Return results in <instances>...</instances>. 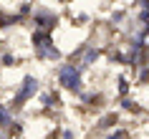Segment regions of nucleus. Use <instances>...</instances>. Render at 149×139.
<instances>
[{
    "label": "nucleus",
    "instance_id": "1",
    "mask_svg": "<svg viewBox=\"0 0 149 139\" xmlns=\"http://www.w3.org/2000/svg\"><path fill=\"white\" fill-rule=\"evenodd\" d=\"M40 91H43V81H40L36 73H31V71H28V73H23V76H20V81H18V86H15L13 99H10V104H8L10 111L18 116L25 106H28V101H33Z\"/></svg>",
    "mask_w": 149,
    "mask_h": 139
},
{
    "label": "nucleus",
    "instance_id": "2",
    "mask_svg": "<svg viewBox=\"0 0 149 139\" xmlns=\"http://www.w3.org/2000/svg\"><path fill=\"white\" fill-rule=\"evenodd\" d=\"M56 86L61 91H68L71 96H79L84 89H86V81H84V71L76 66L73 61H61L53 71Z\"/></svg>",
    "mask_w": 149,
    "mask_h": 139
},
{
    "label": "nucleus",
    "instance_id": "3",
    "mask_svg": "<svg viewBox=\"0 0 149 139\" xmlns=\"http://www.w3.org/2000/svg\"><path fill=\"white\" fill-rule=\"evenodd\" d=\"M31 48L38 63H61L63 61V51L58 48L53 33H43V31H31Z\"/></svg>",
    "mask_w": 149,
    "mask_h": 139
},
{
    "label": "nucleus",
    "instance_id": "4",
    "mask_svg": "<svg viewBox=\"0 0 149 139\" xmlns=\"http://www.w3.org/2000/svg\"><path fill=\"white\" fill-rule=\"evenodd\" d=\"M104 53H106V48H104L101 43H96V41H84V43H79V48L71 53V61L86 73L88 68H94L96 63L104 58Z\"/></svg>",
    "mask_w": 149,
    "mask_h": 139
},
{
    "label": "nucleus",
    "instance_id": "5",
    "mask_svg": "<svg viewBox=\"0 0 149 139\" xmlns=\"http://www.w3.org/2000/svg\"><path fill=\"white\" fill-rule=\"evenodd\" d=\"M25 23H31L33 31L53 33L56 28H58V23H61V15H58V10H53V8H48V5H43V3H38Z\"/></svg>",
    "mask_w": 149,
    "mask_h": 139
},
{
    "label": "nucleus",
    "instance_id": "6",
    "mask_svg": "<svg viewBox=\"0 0 149 139\" xmlns=\"http://www.w3.org/2000/svg\"><path fill=\"white\" fill-rule=\"evenodd\" d=\"M38 101L40 111L46 114V111H56V109H61V91L58 89H43V91L36 96Z\"/></svg>",
    "mask_w": 149,
    "mask_h": 139
},
{
    "label": "nucleus",
    "instance_id": "7",
    "mask_svg": "<svg viewBox=\"0 0 149 139\" xmlns=\"http://www.w3.org/2000/svg\"><path fill=\"white\" fill-rule=\"evenodd\" d=\"M114 126H119V114L116 111H106L104 116L96 119V126H94V134L96 137H104L106 131H111Z\"/></svg>",
    "mask_w": 149,
    "mask_h": 139
},
{
    "label": "nucleus",
    "instance_id": "8",
    "mask_svg": "<svg viewBox=\"0 0 149 139\" xmlns=\"http://www.w3.org/2000/svg\"><path fill=\"white\" fill-rule=\"evenodd\" d=\"M119 111H126V114H141V111H144V104H139L134 96H121V99H119Z\"/></svg>",
    "mask_w": 149,
    "mask_h": 139
},
{
    "label": "nucleus",
    "instance_id": "9",
    "mask_svg": "<svg viewBox=\"0 0 149 139\" xmlns=\"http://www.w3.org/2000/svg\"><path fill=\"white\" fill-rule=\"evenodd\" d=\"M18 63H20L18 53H13L10 48H5V51H0V68H15Z\"/></svg>",
    "mask_w": 149,
    "mask_h": 139
},
{
    "label": "nucleus",
    "instance_id": "10",
    "mask_svg": "<svg viewBox=\"0 0 149 139\" xmlns=\"http://www.w3.org/2000/svg\"><path fill=\"white\" fill-rule=\"evenodd\" d=\"M116 96L119 99H121V96H132V81H129V76H124V73L116 76Z\"/></svg>",
    "mask_w": 149,
    "mask_h": 139
},
{
    "label": "nucleus",
    "instance_id": "11",
    "mask_svg": "<svg viewBox=\"0 0 149 139\" xmlns=\"http://www.w3.org/2000/svg\"><path fill=\"white\" fill-rule=\"evenodd\" d=\"M126 20H129V10H126V8H116L109 15V25H111V28H119V25L126 23Z\"/></svg>",
    "mask_w": 149,
    "mask_h": 139
},
{
    "label": "nucleus",
    "instance_id": "12",
    "mask_svg": "<svg viewBox=\"0 0 149 139\" xmlns=\"http://www.w3.org/2000/svg\"><path fill=\"white\" fill-rule=\"evenodd\" d=\"M129 137H132V134H129V129H126V126H114V129L106 131L101 139H129Z\"/></svg>",
    "mask_w": 149,
    "mask_h": 139
},
{
    "label": "nucleus",
    "instance_id": "13",
    "mask_svg": "<svg viewBox=\"0 0 149 139\" xmlns=\"http://www.w3.org/2000/svg\"><path fill=\"white\" fill-rule=\"evenodd\" d=\"M58 139H79V131L73 126H68V124H63L61 131H58Z\"/></svg>",
    "mask_w": 149,
    "mask_h": 139
},
{
    "label": "nucleus",
    "instance_id": "14",
    "mask_svg": "<svg viewBox=\"0 0 149 139\" xmlns=\"http://www.w3.org/2000/svg\"><path fill=\"white\" fill-rule=\"evenodd\" d=\"M56 3H61V5H68V3H73V0H56Z\"/></svg>",
    "mask_w": 149,
    "mask_h": 139
}]
</instances>
